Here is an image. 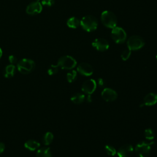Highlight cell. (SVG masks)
<instances>
[{
	"label": "cell",
	"instance_id": "cell-2",
	"mask_svg": "<svg viewBox=\"0 0 157 157\" xmlns=\"http://www.w3.org/2000/svg\"><path fill=\"white\" fill-rule=\"evenodd\" d=\"M101 20L102 23L109 28H113L117 26V18L116 15L110 11H103L101 15Z\"/></svg>",
	"mask_w": 157,
	"mask_h": 157
},
{
	"label": "cell",
	"instance_id": "cell-17",
	"mask_svg": "<svg viewBox=\"0 0 157 157\" xmlns=\"http://www.w3.org/2000/svg\"><path fill=\"white\" fill-rule=\"evenodd\" d=\"M15 71V67L13 64H10L7 65L4 69V76L6 78H10L14 75Z\"/></svg>",
	"mask_w": 157,
	"mask_h": 157
},
{
	"label": "cell",
	"instance_id": "cell-25",
	"mask_svg": "<svg viewBox=\"0 0 157 157\" xmlns=\"http://www.w3.org/2000/svg\"><path fill=\"white\" fill-rule=\"evenodd\" d=\"M131 54V50L128 48L123 51V52L121 54V58L123 61H126L130 57Z\"/></svg>",
	"mask_w": 157,
	"mask_h": 157
},
{
	"label": "cell",
	"instance_id": "cell-11",
	"mask_svg": "<svg viewBox=\"0 0 157 157\" xmlns=\"http://www.w3.org/2000/svg\"><path fill=\"white\" fill-rule=\"evenodd\" d=\"M77 72L84 76H90L93 73V69L92 66L87 63H81L77 67Z\"/></svg>",
	"mask_w": 157,
	"mask_h": 157
},
{
	"label": "cell",
	"instance_id": "cell-16",
	"mask_svg": "<svg viewBox=\"0 0 157 157\" xmlns=\"http://www.w3.org/2000/svg\"><path fill=\"white\" fill-rule=\"evenodd\" d=\"M36 157H52L50 148L43 147L37 151Z\"/></svg>",
	"mask_w": 157,
	"mask_h": 157
},
{
	"label": "cell",
	"instance_id": "cell-33",
	"mask_svg": "<svg viewBox=\"0 0 157 157\" xmlns=\"http://www.w3.org/2000/svg\"><path fill=\"white\" fill-rule=\"evenodd\" d=\"M156 60H157V55H156Z\"/></svg>",
	"mask_w": 157,
	"mask_h": 157
},
{
	"label": "cell",
	"instance_id": "cell-29",
	"mask_svg": "<svg viewBox=\"0 0 157 157\" xmlns=\"http://www.w3.org/2000/svg\"><path fill=\"white\" fill-rule=\"evenodd\" d=\"M5 150V145L4 143L0 142V154L2 153Z\"/></svg>",
	"mask_w": 157,
	"mask_h": 157
},
{
	"label": "cell",
	"instance_id": "cell-32",
	"mask_svg": "<svg viewBox=\"0 0 157 157\" xmlns=\"http://www.w3.org/2000/svg\"><path fill=\"white\" fill-rule=\"evenodd\" d=\"M34 1H39V2L40 0H34Z\"/></svg>",
	"mask_w": 157,
	"mask_h": 157
},
{
	"label": "cell",
	"instance_id": "cell-20",
	"mask_svg": "<svg viewBox=\"0 0 157 157\" xmlns=\"http://www.w3.org/2000/svg\"><path fill=\"white\" fill-rule=\"evenodd\" d=\"M53 140V134L51 132H47L43 137V143L45 145H50Z\"/></svg>",
	"mask_w": 157,
	"mask_h": 157
},
{
	"label": "cell",
	"instance_id": "cell-14",
	"mask_svg": "<svg viewBox=\"0 0 157 157\" xmlns=\"http://www.w3.org/2000/svg\"><path fill=\"white\" fill-rule=\"evenodd\" d=\"M157 102V94L155 93H148L144 98L143 103L140 104V107L144 105L151 106L156 104Z\"/></svg>",
	"mask_w": 157,
	"mask_h": 157
},
{
	"label": "cell",
	"instance_id": "cell-31",
	"mask_svg": "<svg viewBox=\"0 0 157 157\" xmlns=\"http://www.w3.org/2000/svg\"><path fill=\"white\" fill-rule=\"evenodd\" d=\"M2 55V49L0 48V58H1Z\"/></svg>",
	"mask_w": 157,
	"mask_h": 157
},
{
	"label": "cell",
	"instance_id": "cell-13",
	"mask_svg": "<svg viewBox=\"0 0 157 157\" xmlns=\"http://www.w3.org/2000/svg\"><path fill=\"white\" fill-rule=\"evenodd\" d=\"M134 151L133 147L130 144L123 145L118 149L117 155L118 157H129Z\"/></svg>",
	"mask_w": 157,
	"mask_h": 157
},
{
	"label": "cell",
	"instance_id": "cell-18",
	"mask_svg": "<svg viewBox=\"0 0 157 157\" xmlns=\"http://www.w3.org/2000/svg\"><path fill=\"white\" fill-rule=\"evenodd\" d=\"M85 96L83 94L80 93H77L72 95V96L71 98V101L76 104H79L82 103L85 100Z\"/></svg>",
	"mask_w": 157,
	"mask_h": 157
},
{
	"label": "cell",
	"instance_id": "cell-24",
	"mask_svg": "<svg viewBox=\"0 0 157 157\" xmlns=\"http://www.w3.org/2000/svg\"><path fill=\"white\" fill-rule=\"evenodd\" d=\"M59 70V66L56 64V65H51L50 67L48 68V71H47V73L48 75H53L56 74Z\"/></svg>",
	"mask_w": 157,
	"mask_h": 157
},
{
	"label": "cell",
	"instance_id": "cell-4",
	"mask_svg": "<svg viewBox=\"0 0 157 157\" xmlns=\"http://www.w3.org/2000/svg\"><path fill=\"white\" fill-rule=\"evenodd\" d=\"M153 144L154 142L141 141L139 142L135 147V151L138 157H148Z\"/></svg>",
	"mask_w": 157,
	"mask_h": 157
},
{
	"label": "cell",
	"instance_id": "cell-30",
	"mask_svg": "<svg viewBox=\"0 0 157 157\" xmlns=\"http://www.w3.org/2000/svg\"><path fill=\"white\" fill-rule=\"evenodd\" d=\"M86 100H87L88 102H91L92 98H91V94H88V96H87V97H86Z\"/></svg>",
	"mask_w": 157,
	"mask_h": 157
},
{
	"label": "cell",
	"instance_id": "cell-12",
	"mask_svg": "<svg viewBox=\"0 0 157 157\" xmlns=\"http://www.w3.org/2000/svg\"><path fill=\"white\" fill-rule=\"evenodd\" d=\"M117 92L110 88H105L101 93L102 99L107 102L115 101L117 98Z\"/></svg>",
	"mask_w": 157,
	"mask_h": 157
},
{
	"label": "cell",
	"instance_id": "cell-8",
	"mask_svg": "<svg viewBox=\"0 0 157 157\" xmlns=\"http://www.w3.org/2000/svg\"><path fill=\"white\" fill-rule=\"evenodd\" d=\"M96 86V82L94 79L90 78L83 83L82 86V91L87 94H91L95 91Z\"/></svg>",
	"mask_w": 157,
	"mask_h": 157
},
{
	"label": "cell",
	"instance_id": "cell-15",
	"mask_svg": "<svg viewBox=\"0 0 157 157\" xmlns=\"http://www.w3.org/2000/svg\"><path fill=\"white\" fill-rule=\"evenodd\" d=\"M24 146L30 151H34L40 147V144L34 140H29L25 143Z\"/></svg>",
	"mask_w": 157,
	"mask_h": 157
},
{
	"label": "cell",
	"instance_id": "cell-23",
	"mask_svg": "<svg viewBox=\"0 0 157 157\" xmlns=\"http://www.w3.org/2000/svg\"><path fill=\"white\" fill-rule=\"evenodd\" d=\"M104 149L107 154L109 156H115L117 153L115 148L110 145H106L104 147Z\"/></svg>",
	"mask_w": 157,
	"mask_h": 157
},
{
	"label": "cell",
	"instance_id": "cell-9",
	"mask_svg": "<svg viewBox=\"0 0 157 157\" xmlns=\"http://www.w3.org/2000/svg\"><path fill=\"white\" fill-rule=\"evenodd\" d=\"M42 10V5L39 1H34L29 4L26 9V12L28 15H34L40 13Z\"/></svg>",
	"mask_w": 157,
	"mask_h": 157
},
{
	"label": "cell",
	"instance_id": "cell-6",
	"mask_svg": "<svg viewBox=\"0 0 157 157\" xmlns=\"http://www.w3.org/2000/svg\"><path fill=\"white\" fill-rule=\"evenodd\" d=\"M59 67L63 69H72L77 65L76 60L71 56L65 55L61 57L57 63Z\"/></svg>",
	"mask_w": 157,
	"mask_h": 157
},
{
	"label": "cell",
	"instance_id": "cell-1",
	"mask_svg": "<svg viewBox=\"0 0 157 157\" xmlns=\"http://www.w3.org/2000/svg\"><path fill=\"white\" fill-rule=\"evenodd\" d=\"M80 25L86 31L92 32L97 29L98 22L96 18L93 15H86L80 21Z\"/></svg>",
	"mask_w": 157,
	"mask_h": 157
},
{
	"label": "cell",
	"instance_id": "cell-21",
	"mask_svg": "<svg viewBox=\"0 0 157 157\" xmlns=\"http://www.w3.org/2000/svg\"><path fill=\"white\" fill-rule=\"evenodd\" d=\"M144 136L147 140H152L155 138V132L151 128H147L144 131Z\"/></svg>",
	"mask_w": 157,
	"mask_h": 157
},
{
	"label": "cell",
	"instance_id": "cell-3",
	"mask_svg": "<svg viewBox=\"0 0 157 157\" xmlns=\"http://www.w3.org/2000/svg\"><path fill=\"white\" fill-rule=\"evenodd\" d=\"M18 71L23 74L31 73L35 67V63L33 60L28 58H23L17 63Z\"/></svg>",
	"mask_w": 157,
	"mask_h": 157
},
{
	"label": "cell",
	"instance_id": "cell-10",
	"mask_svg": "<svg viewBox=\"0 0 157 157\" xmlns=\"http://www.w3.org/2000/svg\"><path fill=\"white\" fill-rule=\"evenodd\" d=\"M92 46L98 51L104 52L109 48V44L105 39L97 38L92 42Z\"/></svg>",
	"mask_w": 157,
	"mask_h": 157
},
{
	"label": "cell",
	"instance_id": "cell-26",
	"mask_svg": "<svg viewBox=\"0 0 157 157\" xmlns=\"http://www.w3.org/2000/svg\"><path fill=\"white\" fill-rule=\"evenodd\" d=\"M41 4L44 6L51 7L55 4V0H42Z\"/></svg>",
	"mask_w": 157,
	"mask_h": 157
},
{
	"label": "cell",
	"instance_id": "cell-28",
	"mask_svg": "<svg viewBox=\"0 0 157 157\" xmlns=\"http://www.w3.org/2000/svg\"><path fill=\"white\" fill-rule=\"evenodd\" d=\"M98 85L99 86H101V87L103 86L104 85V84H105L104 80L102 78H99L98 79Z\"/></svg>",
	"mask_w": 157,
	"mask_h": 157
},
{
	"label": "cell",
	"instance_id": "cell-19",
	"mask_svg": "<svg viewBox=\"0 0 157 157\" xmlns=\"http://www.w3.org/2000/svg\"><path fill=\"white\" fill-rule=\"evenodd\" d=\"M66 24L69 28H77L80 25V20L77 17H72L67 20Z\"/></svg>",
	"mask_w": 157,
	"mask_h": 157
},
{
	"label": "cell",
	"instance_id": "cell-5",
	"mask_svg": "<svg viewBox=\"0 0 157 157\" xmlns=\"http://www.w3.org/2000/svg\"><path fill=\"white\" fill-rule=\"evenodd\" d=\"M145 45L144 39L138 35H133L131 36L127 41L128 48L132 50H137L142 48Z\"/></svg>",
	"mask_w": 157,
	"mask_h": 157
},
{
	"label": "cell",
	"instance_id": "cell-7",
	"mask_svg": "<svg viewBox=\"0 0 157 157\" xmlns=\"http://www.w3.org/2000/svg\"><path fill=\"white\" fill-rule=\"evenodd\" d=\"M111 37L115 42L121 44L125 41L126 39V33L122 28L115 26L112 29Z\"/></svg>",
	"mask_w": 157,
	"mask_h": 157
},
{
	"label": "cell",
	"instance_id": "cell-22",
	"mask_svg": "<svg viewBox=\"0 0 157 157\" xmlns=\"http://www.w3.org/2000/svg\"><path fill=\"white\" fill-rule=\"evenodd\" d=\"M77 71L72 70V71L67 73V75H66L67 80L68 81V82L72 83L75 81V80L77 78Z\"/></svg>",
	"mask_w": 157,
	"mask_h": 157
},
{
	"label": "cell",
	"instance_id": "cell-27",
	"mask_svg": "<svg viewBox=\"0 0 157 157\" xmlns=\"http://www.w3.org/2000/svg\"><path fill=\"white\" fill-rule=\"evenodd\" d=\"M9 61L10 64H14L15 63H17V58L14 55H10L9 56Z\"/></svg>",
	"mask_w": 157,
	"mask_h": 157
}]
</instances>
